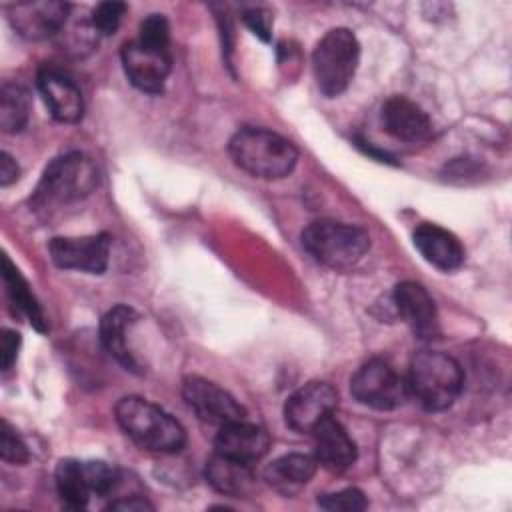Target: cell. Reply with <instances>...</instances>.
Wrapping results in <instances>:
<instances>
[{
    "label": "cell",
    "instance_id": "6da1fadb",
    "mask_svg": "<svg viewBox=\"0 0 512 512\" xmlns=\"http://www.w3.org/2000/svg\"><path fill=\"white\" fill-rule=\"evenodd\" d=\"M114 414L122 432L148 452L174 454L186 442V432L180 422L146 398H120Z\"/></svg>",
    "mask_w": 512,
    "mask_h": 512
},
{
    "label": "cell",
    "instance_id": "7a4b0ae2",
    "mask_svg": "<svg viewBox=\"0 0 512 512\" xmlns=\"http://www.w3.org/2000/svg\"><path fill=\"white\" fill-rule=\"evenodd\" d=\"M228 152L240 170L264 180L288 176L298 162L294 144L266 128H240L230 138Z\"/></svg>",
    "mask_w": 512,
    "mask_h": 512
},
{
    "label": "cell",
    "instance_id": "3957f363",
    "mask_svg": "<svg viewBox=\"0 0 512 512\" xmlns=\"http://www.w3.org/2000/svg\"><path fill=\"white\" fill-rule=\"evenodd\" d=\"M464 384L460 364L438 350H420L412 356L406 388L430 412L446 410L454 404Z\"/></svg>",
    "mask_w": 512,
    "mask_h": 512
},
{
    "label": "cell",
    "instance_id": "277c9868",
    "mask_svg": "<svg viewBox=\"0 0 512 512\" xmlns=\"http://www.w3.org/2000/svg\"><path fill=\"white\" fill-rule=\"evenodd\" d=\"M98 186V168L82 152H68L54 158L36 188L34 204L38 208H58L86 198Z\"/></svg>",
    "mask_w": 512,
    "mask_h": 512
},
{
    "label": "cell",
    "instance_id": "5b68a950",
    "mask_svg": "<svg viewBox=\"0 0 512 512\" xmlns=\"http://www.w3.org/2000/svg\"><path fill=\"white\" fill-rule=\"evenodd\" d=\"M302 246L316 262L332 270H350L370 250V236L360 226L316 220L302 230Z\"/></svg>",
    "mask_w": 512,
    "mask_h": 512
},
{
    "label": "cell",
    "instance_id": "8992f818",
    "mask_svg": "<svg viewBox=\"0 0 512 512\" xmlns=\"http://www.w3.org/2000/svg\"><path fill=\"white\" fill-rule=\"evenodd\" d=\"M360 60V44L352 30H328L312 52V72L318 90L328 96H340L352 82Z\"/></svg>",
    "mask_w": 512,
    "mask_h": 512
},
{
    "label": "cell",
    "instance_id": "52a82bcc",
    "mask_svg": "<svg viewBox=\"0 0 512 512\" xmlns=\"http://www.w3.org/2000/svg\"><path fill=\"white\" fill-rule=\"evenodd\" d=\"M352 396L374 410H392L406 398V382L384 360H368L362 364L350 380Z\"/></svg>",
    "mask_w": 512,
    "mask_h": 512
},
{
    "label": "cell",
    "instance_id": "ba28073f",
    "mask_svg": "<svg viewBox=\"0 0 512 512\" xmlns=\"http://www.w3.org/2000/svg\"><path fill=\"white\" fill-rule=\"evenodd\" d=\"M338 406L336 390L326 382H308L292 392L284 404L286 424L300 434H312Z\"/></svg>",
    "mask_w": 512,
    "mask_h": 512
},
{
    "label": "cell",
    "instance_id": "9c48e42d",
    "mask_svg": "<svg viewBox=\"0 0 512 512\" xmlns=\"http://www.w3.org/2000/svg\"><path fill=\"white\" fill-rule=\"evenodd\" d=\"M128 80L142 92L160 94L172 68V56L166 48H154L140 40L126 42L120 52Z\"/></svg>",
    "mask_w": 512,
    "mask_h": 512
},
{
    "label": "cell",
    "instance_id": "30bf717a",
    "mask_svg": "<svg viewBox=\"0 0 512 512\" xmlns=\"http://www.w3.org/2000/svg\"><path fill=\"white\" fill-rule=\"evenodd\" d=\"M182 396L186 404L202 418L204 422L224 426L236 420L246 418V410L236 402V398L220 388L218 384L200 378V376H188L182 382Z\"/></svg>",
    "mask_w": 512,
    "mask_h": 512
},
{
    "label": "cell",
    "instance_id": "8fae6325",
    "mask_svg": "<svg viewBox=\"0 0 512 512\" xmlns=\"http://www.w3.org/2000/svg\"><path fill=\"white\" fill-rule=\"evenodd\" d=\"M48 250L54 264L64 270L102 274L110 258V236L108 234H94V236H82V238L58 236V238H52Z\"/></svg>",
    "mask_w": 512,
    "mask_h": 512
},
{
    "label": "cell",
    "instance_id": "7c38bea8",
    "mask_svg": "<svg viewBox=\"0 0 512 512\" xmlns=\"http://www.w3.org/2000/svg\"><path fill=\"white\" fill-rule=\"evenodd\" d=\"M70 6L58 0L20 2L10 8V24L14 30L30 40L50 38L60 34L66 26Z\"/></svg>",
    "mask_w": 512,
    "mask_h": 512
},
{
    "label": "cell",
    "instance_id": "4fadbf2b",
    "mask_svg": "<svg viewBox=\"0 0 512 512\" xmlns=\"http://www.w3.org/2000/svg\"><path fill=\"white\" fill-rule=\"evenodd\" d=\"M38 90L54 120L74 124L84 114V100L80 88L62 70L46 66L38 72Z\"/></svg>",
    "mask_w": 512,
    "mask_h": 512
},
{
    "label": "cell",
    "instance_id": "5bb4252c",
    "mask_svg": "<svg viewBox=\"0 0 512 512\" xmlns=\"http://www.w3.org/2000/svg\"><path fill=\"white\" fill-rule=\"evenodd\" d=\"M394 306L410 330L424 340L438 336V312L432 296L418 282H400L394 288Z\"/></svg>",
    "mask_w": 512,
    "mask_h": 512
},
{
    "label": "cell",
    "instance_id": "9a60e30c",
    "mask_svg": "<svg viewBox=\"0 0 512 512\" xmlns=\"http://www.w3.org/2000/svg\"><path fill=\"white\" fill-rule=\"evenodd\" d=\"M270 448V436L264 428L250 424L246 420H236L230 424L220 426L214 452L244 464H252L260 460Z\"/></svg>",
    "mask_w": 512,
    "mask_h": 512
},
{
    "label": "cell",
    "instance_id": "2e32d148",
    "mask_svg": "<svg viewBox=\"0 0 512 512\" xmlns=\"http://www.w3.org/2000/svg\"><path fill=\"white\" fill-rule=\"evenodd\" d=\"M412 240L416 250L422 254V258L438 270L450 272L460 268V264L464 262V248L460 240L438 224H432V222L418 224L414 228Z\"/></svg>",
    "mask_w": 512,
    "mask_h": 512
},
{
    "label": "cell",
    "instance_id": "e0dca14e",
    "mask_svg": "<svg viewBox=\"0 0 512 512\" xmlns=\"http://www.w3.org/2000/svg\"><path fill=\"white\" fill-rule=\"evenodd\" d=\"M384 130L402 142H424L432 134V124L426 112L404 96H392L382 106Z\"/></svg>",
    "mask_w": 512,
    "mask_h": 512
},
{
    "label": "cell",
    "instance_id": "ac0fdd59",
    "mask_svg": "<svg viewBox=\"0 0 512 512\" xmlns=\"http://www.w3.org/2000/svg\"><path fill=\"white\" fill-rule=\"evenodd\" d=\"M314 458L330 472H344L356 462V444L340 422L326 418L314 432Z\"/></svg>",
    "mask_w": 512,
    "mask_h": 512
},
{
    "label": "cell",
    "instance_id": "d6986e66",
    "mask_svg": "<svg viewBox=\"0 0 512 512\" xmlns=\"http://www.w3.org/2000/svg\"><path fill=\"white\" fill-rule=\"evenodd\" d=\"M136 312L130 306L118 304L114 308H110L100 322V340L104 344V348L108 350L110 356H114L126 370L136 372L138 364L128 348L126 342V334L130 330V326L136 322Z\"/></svg>",
    "mask_w": 512,
    "mask_h": 512
},
{
    "label": "cell",
    "instance_id": "ffe728a7",
    "mask_svg": "<svg viewBox=\"0 0 512 512\" xmlns=\"http://www.w3.org/2000/svg\"><path fill=\"white\" fill-rule=\"evenodd\" d=\"M206 480L214 490L226 496H244L254 486L250 464L220 456L216 452L206 462Z\"/></svg>",
    "mask_w": 512,
    "mask_h": 512
},
{
    "label": "cell",
    "instance_id": "44dd1931",
    "mask_svg": "<svg viewBox=\"0 0 512 512\" xmlns=\"http://www.w3.org/2000/svg\"><path fill=\"white\" fill-rule=\"evenodd\" d=\"M316 468H318V462L314 456L292 452V454H284V456L276 458L266 468L264 476L272 486L288 492V490H294V488L306 484L314 476Z\"/></svg>",
    "mask_w": 512,
    "mask_h": 512
},
{
    "label": "cell",
    "instance_id": "7402d4cb",
    "mask_svg": "<svg viewBox=\"0 0 512 512\" xmlns=\"http://www.w3.org/2000/svg\"><path fill=\"white\" fill-rule=\"evenodd\" d=\"M2 276H4V284H6V290H8V296L12 300V304L22 312L26 314V318L30 320V324L40 330V332H46V318H44V312L40 308V304L36 302L34 294L30 292L28 288V282L20 276V272L16 270V266L8 260V256L2 258Z\"/></svg>",
    "mask_w": 512,
    "mask_h": 512
},
{
    "label": "cell",
    "instance_id": "603a6c76",
    "mask_svg": "<svg viewBox=\"0 0 512 512\" xmlns=\"http://www.w3.org/2000/svg\"><path fill=\"white\" fill-rule=\"evenodd\" d=\"M56 488L60 498L70 506V508H84L92 496L86 472H84V462L82 460H60L56 466Z\"/></svg>",
    "mask_w": 512,
    "mask_h": 512
},
{
    "label": "cell",
    "instance_id": "cb8c5ba5",
    "mask_svg": "<svg viewBox=\"0 0 512 512\" xmlns=\"http://www.w3.org/2000/svg\"><path fill=\"white\" fill-rule=\"evenodd\" d=\"M30 116V96L26 88L4 82L0 88V128L6 134L20 132Z\"/></svg>",
    "mask_w": 512,
    "mask_h": 512
},
{
    "label": "cell",
    "instance_id": "d4e9b609",
    "mask_svg": "<svg viewBox=\"0 0 512 512\" xmlns=\"http://www.w3.org/2000/svg\"><path fill=\"white\" fill-rule=\"evenodd\" d=\"M86 480L90 486V492L96 496H108L116 490L120 484V472L118 468L102 462V460H82Z\"/></svg>",
    "mask_w": 512,
    "mask_h": 512
},
{
    "label": "cell",
    "instance_id": "484cf974",
    "mask_svg": "<svg viewBox=\"0 0 512 512\" xmlns=\"http://www.w3.org/2000/svg\"><path fill=\"white\" fill-rule=\"evenodd\" d=\"M318 506L332 512H358V510H364L368 502L364 492H360L358 488H346L340 492L320 496Z\"/></svg>",
    "mask_w": 512,
    "mask_h": 512
},
{
    "label": "cell",
    "instance_id": "4316f807",
    "mask_svg": "<svg viewBox=\"0 0 512 512\" xmlns=\"http://www.w3.org/2000/svg\"><path fill=\"white\" fill-rule=\"evenodd\" d=\"M126 12V4L124 2H100L94 10H92V16H90V24L94 26V30L98 34H104V36H110L118 30L120 26V20Z\"/></svg>",
    "mask_w": 512,
    "mask_h": 512
},
{
    "label": "cell",
    "instance_id": "83f0119b",
    "mask_svg": "<svg viewBox=\"0 0 512 512\" xmlns=\"http://www.w3.org/2000/svg\"><path fill=\"white\" fill-rule=\"evenodd\" d=\"M142 44L170 50V26L162 14H150L140 22L138 38Z\"/></svg>",
    "mask_w": 512,
    "mask_h": 512
},
{
    "label": "cell",
    "instance_id": "f1b7e54d",
    "mask_svg": "<svg viewBox=\"0 0 512 512\" xmlns=\"http://www.w3.org/2000/svg\"><path fill=\"white\" fill-rule=\"evenodd\" d=\"M0 456L4 462L10 464H24L30 458L28 446L18 436V432L4 420L2 422V434H0Z\"/></svg>",
    "mask_w": 512,
    "mask_h": 512
},
{
    "label": "cell",
    "instance_id": "f546056e",
    "mask_svg": "<svg viewBox=\"0 0 512 512\" xmlns=\"http://www.w3.org/2000/svg\"><path fill=\"white\" fill-rule=\"evenodd\" d=\"M242 20L246 22V26L252 30V34H256L258 38H262L264 42L270 40V30H272V14L264 8H250L244 12Z\"/></svg>",
    "mask_w": 512,
    "mask_h": 512
},
{
    "label": "cell",
    "instance_id": "4dcf8cb0",
    "mask_svg": "<svg viewBox=\"0 0 512 512\" xmlns=\"http://www.w3.org/2000/svg\"><path fill=\"white\" fill-rule=\"evenodd\" d=\"M20 348V334L14 330H2L0 334V366L2 372H8L16 362Z\"/></svg>",
    "mask_w": 512,
    "mask_h": 512
},
{
    "label": "cell",
    "instance_id": "1f68e13d",
    "mask_svg": "<svg viewBox=\"0 0 512 512\" xmlns=\"http://www.w3.org/2000/svg\"><path fill=\"white\" fill-rule=\"evenodd\" d=\"M18 174H20V170H18L16 160L8 152H2L0 154V184L8 186V184L16 182Z\"/></svg>",
    "mask_w": 512,
    "mask_h": 512
},
{
    "label": "cell",
    "instance_id": "d6a6232c",
    "mask_svg": "<svg viewBox=\"0 0 512 512\" xmlns=\"http://www.w3.org/2000/svg\"><path fill=\"white\" fill-rule=\"evenodd\" d=\"M110 510H152V504H148L144 498H138V496H130V498H122V500H114L110 502L108 506Z\"/></svg>",
    "mask_w": 512,
    "mask_h": 512
}]
</instances>
